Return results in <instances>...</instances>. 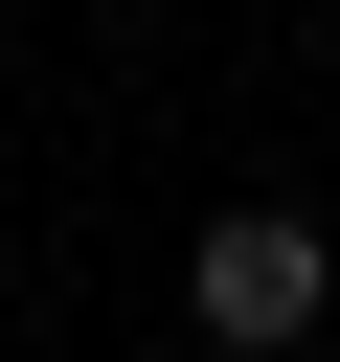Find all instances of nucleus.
Instances as JSON below:
<instances>
[{"label":"nucleus","instance_id":"f257e3e1","mask_svg":"<svg viewBox=\"0 0 340 362\" xmlns=\"http://www.w3.org/2000/svg\"><path fill=\"white\" fill-rule=\"evenodd\" d=\"M317 294H340V226H317V204H227V226L181 249V317H204L227 362H295Z\"/></svg>","mask_w":340,"mask_h":362}]
</instances>
